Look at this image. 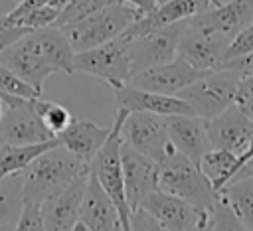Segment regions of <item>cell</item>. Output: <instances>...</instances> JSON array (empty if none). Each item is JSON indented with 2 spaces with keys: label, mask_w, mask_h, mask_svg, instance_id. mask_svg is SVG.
Wrapping results in <instances>:
<instances>
[{
  "label": "cell",
  "mask_w": 253,
  "mask_h": 231,
  "mask_svg": "<svg viewBox=\"0 0 253 231\" xmlns=\"http://www.w3.org/2000/svg\"><path fill=\"white\" fill-rule=\"evenodd\" d=\"M0 61L40 95L43 93V83L51 73H75L73 49L63 32L55 26L30 30L0 51Z\"/></svg>",
  "instance_id": "cell-1"
},
{
  "label": "cell",
  "mask_w": 253,
  "mask_h": 231,
  "mask_svg": "<svg viewBox=\"0 0 253 231\" xmlns=\"http://www.w3.org/2000/svg\"><path fill=\"white\" fill-rule=\"evenodd\" d=\"M89 164L81 162L61 144H55L36 156L22 170V195L24 201L42 203L51 193L63 190L81 172H87Z\"/></svg>",
  "instance_id": "cell-2"
},
{
  "label": "cell",
  "mask_w": 253,
  "mask_h": 231,
  "mask_svg": "<svg viewBox=\"0 0 253 231\" xmlns=\"http://www.w3.org/2000/svg\"><path fill=\"white\" fill-rule=\"evenodd\" d=\"M140 16L142 14L138 10H134L132 6L115 2V4H109L101 10H95L87 16H83V18H77V20L61 26L59 30L63 32V36L67 38V41L75 53V51H85V49L101 45L109 39L119 38Z\"/></svg>",
  "instance_id": "cell-3"
},
{
  "label": "cell",
  "mask_w": 253,
  "mask_h": 231,
  "mask_svg": "<svg viewBox=\"0 0 253 231\" xmlns=\"http://www.w3.org/2000/svg\"><path fill=\"white\" fill-rule=\"evenodd\" d=\"M158 190L178 195L200 209H211L217 195L200 166L176 148L158 162Z\"/></svg>",
  "instance_id": "cell-4"
},
{
  "label": "cell",
  "mask_w": 253,
  "mask_h": 231,
  "mask_svg": "<svg viewBox=\"0 0 253 231\" xmlns=\"http://www.w3.org/2000/svg\"><path fill=\"white\" fill-rule=\"evenodd\" d=\"M126 113L128 111H125L121 107L117 109V116L111 124V132H109L105 144L99 148V152L89 162V172L97 178V182L109 193V197L113 199V203L117 207L119 223H121L123 231H130V209L126 203V195H125L123 166H121V144H123L121 124H123Z\"/></svg>",
  "instance_id": "cell-5"
},
{
  "label": "cell",
  "mask_w": 253,
  "mask_h": 231,
  "mask_svg": "<svg viewBox=\"0 0 253 231\" xmlns=\"http://www.w3.org/2000/svg\"><path fill=\"white\" fill-rule=\"evenodd\" d=\"M243 73L227 67H219L213 71H208L198 81L184 87L176 97H180L196 116L211 118L225 111L229 105H233L237 85L241 81Z\"/></svg>",
  "instance_id": "cell-6"
},
{
  "label": "cell",
  "mask_w": 253,
  "mask_h": 231,
  "mask_svg": "<svg viewBox=\"0 0 253 231\" xmlns=\"http://www.w3.org/2000/svg\"><path fill=\"white\" fill-rule=\"evenodd\" d=\"M73 71H81V73L99 77V79L107 81L113 89L126 85L132 75L128 39L119 36V38L109 39L91 49L75 51L73 53Z\"/></svg>",
  "instance_id": "cell-7"
},
{
  "label": "cell",
  "mask_w": 253,
  "mask_h": 231,
  "mask_svg": "<svg viewBox=\"0 0 253 231\" xmlns=\"http://www.w3.org/2000/svg\"><path fill=\"white\" fill-rule=\"evenodd\" d=\"M188 20L164 24V26H154V28H148V30L134 34L132 38H125V39H128V47H130L132 73L146 69V67H152V65L172 61L176 57L178 39L184 32Z\"/></svg>",
  "instance_id": "cell-8"
},
{
  "label": "cell",
  "mask_w": 253,
  "mask_h": 231,
  "mask_svg": "<svg viewBox=\"0 0 253 231\" xmlns=\"http://www.w3.org/2000/svg\"><path fill=\"white\" fill-rule=\"evenodd\" d=\"M121 136L128 146L152 158L154 162H160L174 148L168 136L166 118L154 113H126L121 124Z\"/></svg>",
  "instance_id": "cell-9"
},
{
  "label": "cell",
  "mask_w": 253,
  "mask_h": 231,
  "mask_svg": "<svg viewBox=\"0 0 253 231\" xmlns=\"http://www.w3.org/2000/svg\"><path fill=\"white\" fill-rule=\"evenodd\" d=\"M150 213L168 231H196V227L210 217V209H200L186 199L154 190L138 205Z\"/></svg>",
  "instance_id": "cell-10"
},
{
  "label": "cell",
  "mask_w": 253,
  "mask_h": 231,
  "mask_svg": "<svg viewBox=\"0 0 253 231\" xmlns=\"http://www.w3.org/2000/svg\"><path fill=\"white\" fill-rule=\"evenodd\" d=\"M208 71H200L176 55L172 61L152 65V67L132 73L128 79V85L142 89V91L160 93V95H178L184 87L198 81Z\"/></svg>",
  "instance_id": "cell-11"
},
{
  "label": "cell",
  "mask_w": 253,
  "mask_h": 231,
  "mask_svg": "<svg viewBox=\"0 0 253 231\" xmlns=\"http://www.w3.org/2000/svg\"><path fill=\"white\" fill-rule=\"evenodd\" d=\"M121 166H123V184L128 209L134 211L142 199L158 190V162L140 154L125 140L121 144Z\"/></svg>",
  "instance_id": "cell-12"
},
{
  "label": "cell",
  "mask_w": 253,
  "mask_h": 231,
  "mask_svg": "<svg viewBox=\"0 0 253 231\" xmlns=\"http://www.w3.org/2000/svg\"><path fill=\"white\" fill-rule=\"evenodd\" d=\"M55 138L34 111V99L10 107L0 116V144L24 146Z\"/></svg>",
  "instance_id": "cell-13"
},
{
  "label": "cell",
  "mask_w": 253,
  "mask_h": 231,
  "mask_svg": "<svg viewBox=\"0 0 253 231\" xmlns=\"http://www.w3.org/2000/svg\"><path fill=\"white\" fill-rule=\"evenodd\" d=\"M229 41L231 39H227L223 36L198 30L188 20V24L178 39L176 55L200 71H213V69H219Z\"/></svg>",
  "instance_id": "cell-14"
},
{
  "label": "cell",
  "mask_w": 253,
  "mask_h": 231,
  "mask_svg": "<svg viewBox=\"0 0 253 231\" xmlns=\"http://www.w3.org/2000/svg\"><path fill=\"white\" fill-rule=\"evenodd\" d=\"M253 20V0H217L208 10L190 18L198 30L233 39Z\"/></svg>",
  "instance_id": "cell-15"
},
{
  "label": "cell",
  "mask_w": 253,
  "mask_h": 231,
  "mask_svg": "<svg viewBox=\"0 0 253 231\" xmlns=\"http://www.w3.org/2000/svg\"><path fill=\"white\" fill-rule=\"evenodd\" d=\"M87 180L89 170L81 172L63 190L51 193L40 203L45 231H71L75 227V223L79 221V205L87 188Z\"/></svg>",
  "instance_id": "cell-16"
},
{
  "label": "cell",
  "mask_w": 253,
  "mask_h": 231,
  "mask_svg": "<svg viewBox=\"0 0 253 231\" xmlns=\"http://www.w3.org/2000/svg\"><path fill=\"white\" fill-rule=\"evenodd\" d=\"M204 120L211 148H223L237 156L247 148L253 134V122L239 111L237 105H229L219 115Z\"/></svg>",
  "instance_id": "cell-17"
},
{
  "label": "cell",
  "mask_w": 253,
  "mask_h": 231,
  "mask_svg": "<svg viewBox=\"0 0 253 231\" xmlns=\"http://www.w3.org/2000/svg\"><path fill=\"white\" fill-rule=\"evenodd\" d=\"M115 91L117 105L128 113L142 111V113H154L160 116H174V115H194L190 105H186L176 95H160L152 91H142L132 85H123Z\"/></svg>",
  "instance_id": "cell-18"
},
{
  "label": "cell",
  "mask_w": 253,
  "mask_h": 231,
  "mask_svg": "<svg viewBox=\"0 0 253 231\" xmlns=\"http://www.w3.org/2000/svg\"><path fill=\"white\" fill-rule=\"evenodd\" d=\"M164 118H166L168 136L174 148L200 166L202 156L211 148L208 130H206V120L196 115H174Z\"/></svg>",
  "instance_id": "cell-19"
},
{
  "label": "cell",
  "mask_w": 253,
  "mask_h": 231,
  "mask_svg": "<svg viewBox=\"0 0 253 231\" xmlns=\"http://www.w3.org/2000/svg\"><path fill=\"white\" fill-rule=\"evenodd\" d=\"M79 221L89 231H115L119 225V213L113 199L91 172L79 205Z\"/></svg>",
  "instance_id": "cell-20"
},
{
  "label": "cell",
  "mask_w": 253,
  "mask_h": 231,
  "mask_svg": "<svg viewBox=\"0 0 253 231\" xmlns=\"http://www.w3.org/2000/svg\"><path fill=\"white\" fill-rule=\"evenodd\" d=\"M111 126H99L91 120L73 118L61 132L55 134V138L65 150H69L81 162L89 164L93 156L99 152V148L105 144Z\"/></svg>",
  "instance_id": "cell-21"
},
{
  "label": "cell",
  "mask_w": 253,
  "mask_h": 231,
  "mask_svg": "<svg viewBox=\"0 0 253 231\" xmlns=\"http://www.w3.org/2000/svg\"><path fill=\"white\" fill-rule=\"evenodd\" d=\"M200 170L204 176L210 180L213 192H221L237 174V154L223 150V148H210L202 160H200Z\"/></svg>",
  "instance_id": "cell-22"
},
{
  "label": "cell",
  "mask_w": 253,
  "mask_h": 231,
  "mask_svg": "<svg viewBox=\"0 0 253 231\" xmlns=\"http://www.w3.org/2000/svg\"><path fill=\"white\" fill-rule=\"evenodd\" d=\"M59 144L57 138H49L38 144H24V146H10V144H0V180L22 172L36 156L45 152L47 148Z\"/></svg>",
  "instance_id": "cell-23"
},
{
  "label": "cell",
  "mask_w": 253,
  "mask_h": 231,
  "mask_svg": "<svg viewBox=\"0 0 253 231\" xmlns=\"http://www.w3.org/2000/svg\"><path fill=\"white\" fill-rule=\"evenodd\" d=\"M217 193L225 197V201L241 219V223L249 231H253V176L233 180Z\"/></svg>",
  "instance_id": "cell-24"
},
{
  "label": "cell",
  "mask_w": 253,
  "mask_h": 231,
  "mask_svg": "<svg viewBox=\"0 0 253 231\" xmlns=\"http://www.w3.org/2000/svg\"><path fill=\"white\" fill-rule=\"evenodd\" d=\"M24 203L22 195V172L10 174L0 180V225L16 223Z\"/></svg>",
  "instance_id": "cell-25"
},
{
  "label": "cell",
  "mask_w": 253,
  "mask_h": 231,
  "mask_svg": "<svg viewBox=\"0 0 253 231\" xmlns=\"http://www.w3.org/2000/svg\"><path fill=\"white\" fill-rule=\"evenodd\" d=\"M34 111L38 113V116L42 118V122L47 126V130L55 136L57 132H61L71 120V113L69 109H65L63 105L59 103H53V101H45L43 97H36L34 99Z\"/></svg>",
  "instance_id": "cell-26"
},
{
  "label": "cell",
  "mask_w": 253,
  "mask_h": 231,
  "mask_svg": "<svg viewBox=\"0 0 253 231\" xmlns=\"http://www.w3.org/2000/svg\"><path fill=\"white\" fill-rule=\"evenodd\" d=\"M210 231H249L241 219L233 213L229 203L221 193L215 195V201L210 209Z\"/></svg>",
  "instance_id": "cell-27"
},
{
  "label": "cell",
  "mask_w": 253,
  "mask_h": 231,
  "mask_svg": "<svg viewBox=\"0 0 253 231\" xmlns=\"http://www.w3.org/2000/svg\"><path fill=\"white\" fill-rule=\"evenodd\" d=\"M115 2H121V0H67V4L63 6V10L59 12L57 20H55V28H61L77 18H83L95 10H101L109 4H115Z\"/></svg>",
  "instance_id": "cell-28"
},
{
  "label": "cell",
  "mask_w": 253,
  "mask_h": 231,
  "mask_svg": "<svg viewBox=\"0 0 253 231\" xmlns=\"http://www.w3.org/2000/svg\"><path fill=\"white\" fill-rule=\"evenodd\" d=\"M0 91L8 93V95H16V97H24V99H36L42 97L34 87H30L26 81H22L12 69H8L2 61H0Z\"/></svg>",
  "instance_id": "cell-29"
},
{
  "label": "cell",
  "mask_w": 253,
  "mask_h": 231,
  "mask_svg": "<svg viewBox=\"0 0 253 231\" xmlns=\"http://www.w3.org/2000/svg\"><path fill=\"white\" fill-rule=\"evenodd\" d=\"M16 231H45L43 217H42V205L38 201H24L20 215L14 223Z\"/></svg>",
  "instance_id": "cell-30"
},
{
  "label": "cell",
  "mask_w": 253,
  "mask_h": 231,
  "mask_svg": "<svg viewBox=\"0 0 253 231\" xmlns=\"http://www.w3.org/2000/svg\"><path fill=\"white\" fill-rule=\"evenodd\" d=\"M253 51V20L227 43L225 47V53H223V61H229V59H235V57H241L245 53H251ZM221 67V65H219Z\"/></svg>",
  "instance_id": "cell-31"
},
{
  "label": "cell",
  "mask_w": 253,
  "mask_h": 231,
  "mask_svg": "<svg viewBox=\"0 0 253 231\" xmlns=\"http://www.w3.org/2000/svg\"><path fill=\"white\" fill-rule=\"evenodd\" d=\"M233 105H237L239 111L253 122V73H247L241 77L235 91Z\"/></svg>",
  "instance_id": "cell-32"
},
{
  "label": "cell",
  "mask_w": 253,
  "mask_h": 231,
  "mask_svg": "<svg viewBox=\"0 0 253 231\" xmlns=\"http://www.w3.org/2000/svg\"><path fill=\"white\" fill-rule=\"evenodd\" d=\"M130 231H168L142 207L130 211Z\"/></svg>",
  "instance_id": "cell-33"
},
{
  "label": "cell",
  "mask_w": 253,
  "mask_h": 231,
  "mask_svg": "<svg viewBox=\"0 0 253 231\" xmlns=\"http://www.w3.org/2000/svg\"><path fill=\"white\" fill-rule=\"evenodd\" d=\"M30 30L28 28H22V26H14V24H8L4 18L0 20V51L6 49L8 45H12L16 39H20L22 36H26Z\"/></svg>",
  "instance_id": "cell-34"
},
{
  "label": "cell",
  "mask_w": 253,
  "mask_h": 231,
  "mask_svg": "<svg viewBox=\"0 0 253 231\" xmlns=\"http://www.w3.org/2000/svg\"><path fill=\"white\" fill-rule=\"evenodd\" d=\"M221 67H227V69H235L243 75L247 73H253V51L251 53H245L241 57H235V59H229L225 63H221Z\"/></svg>",
  "instance_id": "cell-35"
},
{
  "label": "cell",
  "mask_w": 253,
  "mask_h": 231,
  "mask_svg": "<svg viewBox=\"0 0 253 231\" xmlns=\"http://www.w3.org/2000/svg\"><path fill=\"white\" fill-rule=\"evenodd\" d=\"M123 4H128V6H132L134 10H138L142 16L144 14H150V12H154L158 6L154 4V0H121Z\"/></svg>",
  "instance_id": "cell-36"
},
{
  "label": "cell",
  "mask_w": 253,
  "mask_h": 231,
  "mask_svg": "<svg viewBox=\"0 0 253 231\" xmlns=\"http://www.w3.org/2000/svg\"><path fill=\"white\" fill-rule=\"evenodd\" d=\"M16 8V0H0V20L6 18Z\"/></svg>",
  "instance_id": "cell-37"
},
{
  "label": "cell",
  "mask_w": 253,
  "mask_h": 231,
  "mask_svg": "<svg viewBox=\"0 0 253 231\" xmlns=\"http://www.w3.org/2000/svg\"><path fill=\"white\" fill-rule=\"evenodd\" d=\"M196 231H210V217H208L206 221H202V223L196 227Z\"/></svg>",
  "instance_id": "cell-38"
},
{
  "label": "cell",
  "mask_w": 253,
  "mask_h": 231,
  "mask_svg": "<svg viewBox=\"0 0 253 231\" xmlns=\"http://www.w3.org/2000/svg\"><path fill=\"white\" fill-rule=\"evenodd\" d=\"M71 231H89V229H87V227H85L81 221H77V223H75V227H73Z\"/></svg>",
  "instance_id": "cell-39"
},
{
  "label": "cell",
  "mask_w": 253,
  "mask_h": 231,
  "mask_svg": "<svg viewBox=\"0 0 253 231\" xmlns=\"http://www.w3.org/2000/svg\"><path fill=\"white\" fill-rule=\"evenodd\" d=\"M0 231H16V229H14V223H6V225H0Z\"/></svg>",
  "instance_id": "cell-40"
},
{
  "label": "cell",
  "mask_w": 253,
  "mask_h": 231,
  "mask_svg": "<svg viewBox=\"0 0 253 231\" xmlns=\"http://www.w3.org/2000/svg\"><path fill=\"white\" fill-rule=\"evenodd\" d=\"M164 2H168V0H154V4H156V6H160V4H164Z\"/></svg>",
  "instance_id": "cell-41"
},
{
  "label": "cell",
  "mask_w": 253,
  "mask_h": 231,
  "mask_svg": "<svg viewBox=\"0 0 253 231\" xmlns=\"http://www.w3.org/2000/svg\"><path fill=\"white\" fill-rule=\"evenodd\" d=\"M115 231H123V229H121V223H119V225H117V229H115Z\"/></svg>",
  "instance_id": "cell-42"
},
{
  "label": "cell",
  "mask_w": 253,
  "mask_h": 231,
  "mask_svg": "<svg viewBox=\"0 0 253 231\" xmlns=\"http://www.w3.org/2000/svg\"><path fill=\"white\" fill-rule=\"evenodd\" d=\"M20 2H22V0H16V6H18V4H20Z\"/></svg>",
  "instance_id": "cell-43"
}]
</instances>
